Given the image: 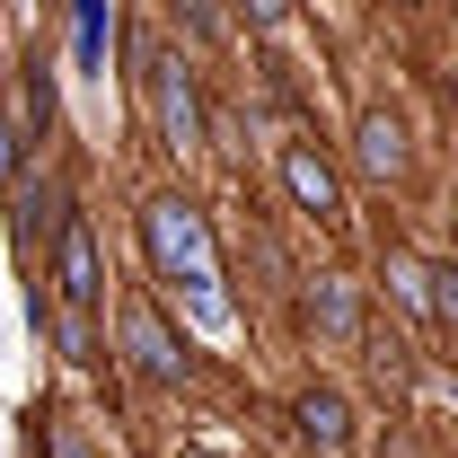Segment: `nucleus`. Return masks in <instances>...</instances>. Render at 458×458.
Listing matches in <instances>:
<instances>
[{"label": "nucleus", "mask_w": 458, "mask_h": 458, "mask_svg": "<svg viewBox=\"0 0 458 458\" xmlns=\"http://www.w3.org/2000/svg\"><path fill=\"white\" fill-rule=\"evenodd\" d=\"M141 247H150V274L194 309V327H229V291H221V256H212V229L203 212L185 203V194H159V203H141Z\"/></svg>", "instance_id": "nucleus-1"}, {"label": "nucleus", "mask_w": 458, "mask_h": 458, "mask_svg": "<svg viewBox=\"0 0 458 458\" xmlns=\"http://www.w3.org/2000/svg\"><path fill=\"white\" fill-rule=\"evenodd\" d=\"M54 283H62V352L71 361H98L89 309L106 300V274H98V229H89V212H62L54 221Z\"/></svg>", "instance_id": "nucleus-2"}, {"label": "nucleus", "mask_w": 458, "mask_h": 458, "mask_svg": "<svg viewBox=\"0 0 458 458\" xmlns=\"http://www.w3.org/2000/svg\"><path fill=\"white\" fill-rule=\"evenodd\" d=\"M123 352H132V370H141L150 388H176V379H185V344L168 335V318H159L150 291H123Z\"/></svg>", "instance_id": "nucleus-3"}, {"label": "nucleus", "mask_w": 458, "mask_h": 458, "mask_svg": "<svg viewBox=\"0 0 458 458\" xmlns=\"http://www.w3.org/2000/svg\"><path fill=\"white\" fill-rule=\"evenodd\" d=\"M150 98H159V132H168L176 150H194V141H203V98H194V71L150 54Z\"/></svg>", "instance_id": "nucleus-4"}, {"label": "nucleus", "mask_w": 458, "mask_h": 458, "mask_svg": "<svg viewBox=\"0 0 458 458\" xmlns=\"http://www.w3.org/2000/svg\"><path fill=\"white\" fill-rule=\"evenodd\" d=\"M283 185H291V203H300V212L344 221V185H335V168H327L309 141H291V150H283Z\"/></svg>", "instance_id": "nucleus-5"}, {"label": "nucleus", "mask_w": 458, "mask_h": 458, "mask_svg": "<svg viewBox=\"0 0 458 458\" xmlns=\"http://www.w3.org/2000/svg\"><path fill=\"white\" fill-rule=\"evenodd\" d=\"M352 168H361V176H379V185L405 168V123H397L388 106H370L361 123H352Z\"/></svg>", "instance_id": "nucleus-6"}, {"label": "nucleus", "mask_w": 458, "mask_h": 458, "mask_svg": "<svg viewBox=\"0 0 458 458\" xmlns=\"http://www.w3.org/2000/svg\"><path fill=\"white\" fill-rule=\"evenodd\" d=\"M291 414H300V441H309L318 458H344V450H352V405H344L335 388H309Z\"/></svg>", "instance_id": "nucleus-7"}, {"label": "nucleus", "mask_w": 458, "mask_h": 458, "mask_svg": "<svg viewBox=\"0 0 458 458\" xmlns=\"http://www.w3.org/2000/svg\"><path fill=\"white\" fill-rule=\"evenodd\" d=\"M309 327L335 335V344H352V335H361V291H352V283H318V291H309Z\"/></svg>", "instance_id": "nucleus-8"}, {"label": "nucleus", "mask_w": 458, "mask_h": 458, "mask_svg": "<svg viewBox=\"0 0 458 458\" xmlns=\"http://www.w3.org/2000/svg\"><path fill=\"white\" fill-rule=\"evenodd\" d=\"M106 36H114L106 0H71V62L80 71H106Z\"/></svg>", "instance_id": "nucleus-9"}, {"label": "nucleus", "mask_w": 458, "mask_h": 458, "mask_svg": "<svg viewBox=\"0 0 458 458\" xmlns=\"http://www.w3.org/2000/svg\"><path fill=\"white\" fill-rule=\"evenodd\" d=\"M388 291H397L414 318H432V265L423 256H405V247H388Z\"/></svg>", "instance_id": "nucleus-10"}, {"label": "nucleus", "mask_w": 458, "mask_h": 458, "mask_svg": "<svg viewBox=\"0 0 458 458\" xmlns=\"http://www.w3.org/2000/svg\"><path fill=\"white\" fill-rule=\"evenodd\" d=\"M432 327H458V265H432Z\"/></svg>", "instance_id": "nucleus-11"}, {"label": "nucleus", "mask_w": 458, "mask_h": 458, "mask_svg": "<svg viewBox=\"0 0 458 458\" xmlns=\"http://www.w3.org/2000/svg\"><path fill=\"white\" fill-rule=\"evenodd\" d=\"M45 441H54V458H89V441H80V423H54Z\"/></svg>", "instance_id": "nucleus-12"}, {"label": "nucleus", "mask_w": 458, "mask_h": 458, "mask_svg": "<svg viewBox=\"0 0 458 458\" xmlns=\"http://www.w3.org/2000/svg\"><path fill=\"white\" fill-rule=\"evenodd\" d=\"M291 9H300V0H247V18H256V27H283Z\"/></svg>", "instance_id": "nucleus-13"}, {"label": "nucleus", "mask_w": 458, "mask_h": 458, "mask_svg": "<svg viewBox=\"0 0 458 458\" xmlns=\"http://www.w3.org/2000/svg\"><path fill=\"white\" fill-rule=\"evenodd\" d=\"M18 168V141H9V123H0V176Z\"/></svg>", "instance_id": "nucleus-14"}, {"label": "nucleus", "mask_w": 458, "mask_h": 458, "mask_svg": "<svg viewBox=\"0 0 458 458\" xmlns=\"http://www.w3.org/2000/svg\"><path fill=\"white\" fill-rule=\"evenodd\" d=\"M397 9H423V0H397Z\"/></svg>", "instance_id": "nucleus-15"}]
</instances>
